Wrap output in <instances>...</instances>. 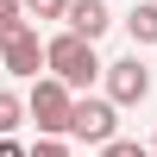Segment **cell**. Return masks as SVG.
Returning <instances> with one entry per match:
<instances>
[{
  "label": "cell",
  "mask_w": 157,
  "mask_h": 157,
  "mask_svg": "<svg viewBox=\"0 0 157 157\" xmlns=\"http://www.w3.org/2000/svg\"><path fill=\"white\" fill-rule=\"evenodd\" d=\"M107 25H113V6H107V0H69V13H63V32L88 38V44H101Z\"/></svg>",
  "instance_id": "obj_6"
},
{
  "label": "cell",
  "mask_w": 157,
  "mask_h": 157,
  "mask_svg": "<svg viewBox=\"0 0 157 157\" xmlns=\"http://www.w3.org/2000/svg\"><path fill=\"white\" fill-rule=\"evenodd\" d=\"M151 157H157V138H151Z\"/></svg>",
  "instance_id": "obj_14"
},
{
  "label": "cell",
  "mask_w": 157,
  "mask_h": 157,
  "mask_svg": "<svg viewBox=\"0 0 157 157\" xmlns=\"http://www.w3.org/2000/svg\"><path fill=\"white\" fill-rule=\"evenodd\" d=\"M101 50L88 44V38H75V32H57V38H44V75H57L69 94H88V88L101 82Z\"/></svg>",
  "instance_id": "obj_1"
},
{
  "label": "cell",
  "mask_w": 157,
  "mask_h": 157,
  "mask_svg": "<svg viewBox=\"0 0 157 157\" xmlns=\"http://www.w3.org/2000/svg\"><path fill=\"white\" fill-rule=\"evenodd\" d=\"M32 145H19V138H0V157H25Z\"/></svg>",
  "instance_id": "obj_13"
},
{
  "label": "cell",
  "mask_w": 157,
  "mask_h": 157,
  "mask_svg": "<svg viewBox=\"0 0 157 157\" xmlns=\"http://www.w3.org/2000/svg\"><path fill=\"white\" fill-rule=\"evenodd\" d=\"M0 69L19 75V82H38L44 75V38H38V25H19V32L0 38Z\"/></svg>",
  "instance_id": "obj_4"
},
{
  "label": "cell",
  "mask_w": 157,
  "mask_h": 157,
  "mask_svg": "<svg viewBox=\"0 0 157 157\" xmlns=\"http://www.w3.org/2000/svg\"><path fill=\"white\" fill-rule=\"evenodd\" d=\"M19 126H25V101L13 94V88H0V138H13Z\"/></svg>",
  "instance_id": "obj_8"
},
{
  "label": "cell",
  "mask_w": 157,
  "mask_h": 157,
  "mask_svg": "<svg viewBox=\"0 0 157 157\" xmlns=\"http://www.w3.org/2000/svg\"><path fill=\"white\" fill-rule=\"evenodd\" d=\"M69 107H75V94L57 75H38L32 94H25V120L38 126V138H69Z\"/></svg>",
  "instance_id": "obj_2"
},
{
  "label": "cell",
  "mask_w": 157,
  "mask_h": 157,
  "mask_svg": "<svg viewBox=\"0 0 157 157\" xmlns=\"http://www.w3.org/2000/svg\"><path fill=\"white\" fill-rule=\"evenodd\" d=\"M126 32H132V44H157V0H138L126 13Z\"/></svg>",
  "instance_id": "obj_7"
},
{
  "label": "cell",
  "mask_w": 157,
  "mask_h": 157,
  "mask_svg": "<svg viewBox=\"0 0 157 157\" xmlns=\"http://www.w3.org/2000/svg\"><path fill=\"white\" fill-rule=\"evenodd\" d=\"M25 157H69V145H63V138H38Z\"/></svg>",
  "instance_id": "obj_12"
},
{
  "label": "cell",
  "mask_w": 157,
  "mask_h": 157,
  "mask_svg": "<svg viewBox=\"0 0 157 157\" xmlns=\"http://www.w3.org/2000/svg\"><path fill=\"white\" fill-rule=\"evenodd\" d=\"M19 25H32V19H25V6H19V0H0V38L19 32Z\"/></svg>",
  "instance_id": "obj_11"
},
{
  "label": "cell",
  "mask_w": 157,
  "mask_h": 157,
  "mask_svg": "<svg viewBox=\"0 0 157 157\" xmlns=\"http://www.w3.org/2000/svg\"><path fill=\"white\" fill-rule=\"evenodd\" d=\"M94 157H151V145H138V138H113V145H101Z\"/></svg>",
  "instance_id": "obj_10"
},
{
  "label": "cell",
  "mask_w": 157,
  "mask_h": 157,
  "mask_svg": "<svg viewBox=\"0 0 157 157\" xmlns=\"http://www.w3.org/2000/svg\"><path fill=\"white\" fill-rule=\"evenodd\" d=\"M101 82H107V101L113 107H138V101L151 94V69H145V57H120V63H107L101 69Z\"/></svg>",
  "instance_id": "obj_5"
},
{
  "label": "cell",
  "mask_w": 157,
  "mask_h": 157,
  "mask_svg": "<svg viewBox=\"0 0 157 157\" xmlns=\"http://www.w3.org/2000/svg\"><path fill=\"white\" fill-rule=\"evenodd\" d=\"M19 6H25V19H63L69 0H19Z\"/></svg>",
  "instance_id": "obj_9"
},
{
  "label": "cell",
  "mask_w": 157,
  "mask_h": 157,
  "mask_svg": "<svg viewBox=\"0 0 157 157\" xmlns=\"http://www.w3.org/2000/svg\"><path fill=\"white\" fill-rule=\"evenodd\" d=\"M69 138H82V145H113L120 138V107H113L107 94H75L69 107Z\"/></svg>",
  "instance_id": "obj_3"
}]
</instances>
